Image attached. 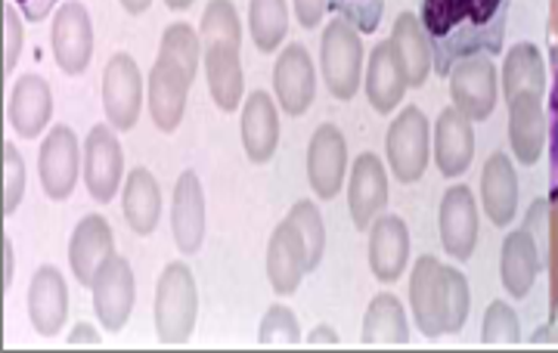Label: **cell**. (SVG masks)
Segmentation results:
<instances>
[{"label":"cell","instance_id":"6da1fadb","mask_svg":"<svg viewBox=\"0 0 558 353\" xmlns=\"http://www.w3.org/2000/svg\"><path fill=\"white\" fill-rule=\"evenodd\" d=\"M512 0H422L418 20L432 40L435 72L450 75L459 59L490 53L497 57L506 38Z\"/></svg>","mask_w":558,"mask_h":353},{"label":"cell","instance_id":"7a4b0ae2","mask_svg":"<svg viewBox=\"0 0 558 353\" xmlns=\"http://www.w3.org/2000/svg\"><path fill=\"white\" fill-rule=\"evenodd\" d=\"M202 40L199 32L186 22H171L161 35L159 57L149 72V87H146V102L153 124L161 134H174L186 112L190 87L199 75Z\"/></svg>","mask_w":558,"mask_h":353},{"label":"cell","instance_id":"3957f363","mask_svg":"<svg viewBox=\"0 0 558 353\" xmlns=\"http://www.w3.org/2000/svg\"><path fill=\"white\" fill-rule=\"evenodd\" d=\"M199 40L208 94L220 112H236L245 94V75L240 57L242 25L233 0H208L202 13Z\"/></svg>","mask_w":558,"mask_h":353},{"label":"cell","instance_id":"277c9868","mask_svg":"<svg viewBox=\"0 0 558 353\" xmlns=\"http://www.w3.org/2000/svg\"><path fill=\"white\" fill-rule=\"evenodd\" d=\"M410 307L418 332L425 338L453 334L465 326L472 292L465 276L444 267L438 257H418L410 276Z\"/></svg>","mask_w":558,"mask_h":353},{"label":"cell","instance_id":"5b68a950","mask_svg":"<svg viewBox=\"0 0 558 353\" xmlns=\"http://www.w3.org/2000/svg\"><path fill=\"white\" fill-rule=\"evenodd\" d=\"M199 289L183 260H171L156 285V338L165 348H180L196 332Z\"/></svg>","mask_w":558,"mask_h":353},{"label":"cell","instance_id":"8992f818","mask_svg":"<svg viewBox=\"0 0 558 353\" xmlns=\"http://www.w3.org/2000/svg\"><path fill=\"white\" fill-rule=\"evenodd\" d=\"M319 69L332 97L341 102L354 99L360 90V75H363V44H360L357 25L344 20L341 13L323 32Z\"/></svg>","mask_w":558,"mask_h":353},{"label":"cell","instance_id":"52a82bcc","mask_svg":"<svg viewBox=\"0 0 558 353\" xmlns=\"http://www.w3.org/2000/svg\"><path fill=\"white\" fill-rule=\"evenodd\" d=\"M428 143H432V131H428V118L422 115V109L410 106L403 109L395 124L388 127L385 137V156H388V168L398 176L400 183H416L418 176L428 168Z\"/></svg>","mask_w":558,"mask_h":353},{"label":"cell","instance_id":"ba28073f","mask_svg":"<svg viewBox=\"0 0 558 353\" xmlns=\"http://www.w3.org/2000/svg\"><path fill=\"white\" fill-rule=\"evenodd\" d=\"M50 44H53V59L62 69V75L78 78L87 72V65L94 59V20L84 3L62 0L57 7V16H53Z\"/></svg>","mask_w":558,"mask_h":353},{"label":"cell","instance_id":"9c48e42d","mask_svg":"<svg viewBox=\"0 0 558 353\" xmlns=\"http://www.w3.org/2000/svg\"><path fill=\"white\" fill-rule=\"evenodd\" d=\"M447 78H450V97L459 112H465L472 121L490 118L497 106V65L490 53L459 59Z\"/></svg>","mask_w":558,"mask_h":353},{"label":"cell","instance_id":"30bf717a","mask_svg":"<svg viewBox=\"0 0 558 353\" xmlns=\"http://www.w3.org/2000/svg\"><path fill=\"white\" fill-rule=\"evenodd\" d=\"M81 165H84V156H81V143L75 137V131L65 127V124H57L47 134V139L40 143L38 156L40 186H44L47 198L65 202L72 196V190L78 183Z\"/></svg>","mask_w":558,"mask_h":353},{"label":"cell","instance_id":"8fae6325","mask_svg":"<svg viewBox=\"0 0 558 353\" xmlns=\"http://www.w3.org/2000/svg\"><path fill=\"white\" fill-rule=\"evenodd\" d=\"M102 109L116 131H131L143 109V75L128 53H116L102 72Z\"/></svg>","mask_w":558,"mask_h":353},{"label":"cell","instance_id":"7c38bea8","mask_svg":"<svg viewBox=\"0 0 558 353\" xmlns=\"http://www.w3.org/2000/svg\"><path fill=\"white\" fill-rule=\"evenodd\" d=\"M124 176V153L116 137V127L109 124H97L87 134V146H84V183L94 202H112Z\"/></svg>","mask_w":558,"mask_h":353},{"label":"cell","instance_id":"4fadbf2b","mask_svg":"<svg viewBox=\"0 0 558 353\" xmlns=\"http://www.w3.org/2000/svg\"><path fill=\"white\" fill-rule=\"evenodd\" d=\"M90 294H94V311H97V319L102 322V329L119 334L128 326V319H131L134 294H137V282H134L131 264L119 255L109 257V264L94 279Z\"/></svg>","mask_w":558,"mask_h":353},{"label":"cell","instance_id":"5bb4252c","mask_svg":"<svg viewBox=\"0 0 558 353\" xmlns=\"http://www.w3.org/2000/svg\"><path fill=\"white\" fill-rule=\"evenodd\" d=\"M348 171V143L336 124H319L307 146V183L317 198H336Z\"/></svg>","mask_w":558,"mask_h":353},{"label":"cell","instance_id":"9a60e30c","mask_svg":"<svg viewBox=\"0 0 558 353\" xmlns=\"http://www.w3.org/2000/svg\"><path fill=\"white\" fill-rule=\"evenodd\" d=\"M274 90L286 115H304L317 94V72L307 47L289 44L274 65Z\"/></svg>","mask_w":558,"mask_h":353},{"label":"cell","instance_id":"2e32d148","mask_svg":"<svg viewBox=\"0 0 558 353\" xmlns=\"http://www.w3.org/2000/svg\"><path fill=\"white\" fill-rule=\"evenodd\" d=\"M109 257H116V235H112L109 220L100 215H87L69 239L72 273L84 289H90L97 273L109 264Z\"/></svg>","mask_w":558,"mask_h":353},{"label":"cell","instance_id":"e0dca14e","mask_svg":"<svg viewBox=\"0 0 558 353\" xmlns=\"http://www.w3.org/2000/svg\"><path fill=\"white\" fill-rule=\"evenodd\" d=\"M440 242L457 260H469L478 242V205L469 186H450L440 202Z\"/></svg>","mask_w":558,"mask_h":353},{"label":"cell","instance_id":"ac0fdd59","mask_svg":"<svg viewBox=\"0 0 558 353\" xmlns=\"http://www.w3.org/2000/svg\"><path fill=\"white\" fill-rule=\"evenodd\" d=\"M69 316V285L57 267L44 264L28 282V319L40 338H57Z\"/></svg>","mask_w":558,"mask_h":353},{"label":"cell","instance_id":"d6986e66","mask_svg":"<svg viewBox=\"0 0 558 353\" xmlns=\"http://www.w3.org/2000/svg\"><path fill=\"white\" fill-rule=\"evenodd\" d=\"M388 202V174L376 153H363L351 168V183H348V208L351 220L360 233L376 223Z\"/></svg>","mask_w":558,"mask_h":353},{"label":"cell","instance_id":"ffe728a7","mask_svg":"<svg viewBox=\"0 0 558 353\" xmlns=\"http://www.w3.org/2000/svg\"><path fill=\"white\" fill-rule=\"evenodd\" d=\"M410 81H407V69L400 59L395 40H381L369 53V65H366V99L369 106L388 115L400 106V99L407 94Z\"/></svg>","mask_w":558,"mask_h":353},{"label":"cell","instance_id":"44dd1931","mask_svg":"<svg viewBox=\"0 0 558 353\" xmlns=\"http://www.w3.org/2000/svg\"><path fill=\"white\" fill-rule=\"evenodd\" d=\"M171 233L183 255H196L205 242V193L196 171H183L171 198Z\"/></svg>","mask_w":558,"mask_h":353},{"label":"cell","instance_id":"7402d4cb","mask_svg":"<svg viewBox=\"0 0 558 353\" xmlns=\"http://www.w3.org/2000/svg\"><path fill=\"white\" fill-rule=\"evenodd\" d=\"M50 115H53L50 84L40 75H22L7 99V118H10L13 131L22 139H35L50 124Z\"/></svg>","mask_w":558,"mask_h":353},{"label":"cell","instance_id":"603a6c76","mask_svg":"<svg viewBox=\"0 0 558 353\" xmlns=\"http://www.w3.org/2000/svg\"><path fill=\"white\" fill-rule=\"evenodd\" d=\"M410 260V230L398 215L376 217L369 227V270L379 282H398Z\"/></svg>","mask_w":558,"mask_h":353},{"label":"cell","instance_id":"cb8c5ba5","mask_svg":"<svg viewBox=\"0 0 558 353\" xmlns=\"http://www.w3.org/2000/svg\"><path fill=\"white\" fill-rule=\"evenodd\" d=\"M242 149L248 161L267 165L277 156L279 146V112L277 102L267 97L264 90L248 94L242 102Z\"/></svg>","mask_w":558,"mask_h":353},{"label":"cell","instance_id":"d4e9b609","mask_svg":"<svg viewBox=\"0 0 558 353\" xmlns=\"http://www.w3.org/2000/svg\"><path fill=\"white\" fill-rule=\"evenodd\" d=\"M475 156V131H472V118L459 112L457 106L444 109L435 124V161H438L440 174L459 176L469 171Z\"/></svg>","mask_w":558,"mask_h":353},{"label":"cell","instance_id":"484cf974","mask_svg":"<svg viewBox=\"0 0 558 353\" xmlns=\"http://www.w3.org/2000/svg\"><path fill=\"white\" fill-rule=\"evenodd\" d=\"M546 112H543V97L537 94H519L509 99V143L512 156L521 165H534L543 156L546 146Z\"/></svg>","mask_w":558,"mask_h":353},{"label":"cell","instance_id":"4316f807","mask_svg":"<svg viewBox=\"0 0 558 353\" xmlns=\"http://www.w3.org/2000/svg\"><path fill=\"white\" fill-rule=\"evenodd\" d=\"M307 273V255L299 233L289 220H282L267 242V279L277 294H292Z\"/></svg>","mask_w":558,"mask_h":353},{"label":"cell","instance_id":"83f0119b","mask_svg":"<svg viewBox=\"0 0 558 353\" xmlns=\"http://www.w3.org/2000/svg\"><path fill=\"white\" fill-rule=\"evenodd\" d=\"M539 273V248L531 227H521L506 235L499 257V279L509 297H527Z\"/></svg>","mask_w":558,"mask_h":353},{"label":"cell","instance_id":"f1b7e54d","mask_svg":"<svg viewBox=\"0 0 558 353\" xmlns=\"http://www.w3.org/2000/svg\"><path fill=\"white\" fill-rule=\"evenodd\" d=\"M481 198L484 211L494 227H509L519 211V174L506 153L487 158L484 174H481Z\"/></svg>","mask_w":558,"mask_h":353},{"label":"cell","instance_id":"f546056e","mask_svg":"<svg viewBox=\"0 0 558 353\" xmlns=\"http://www.w3.org/2000/svg\"><path fill=\"white\" fill-rule=\"evenodd\" d=\"M121 208H124V220L134 233H156L161 220V190L149 168H134L128 174L124 193H121Z\"/></svg>","mask_w":558,"mask_h":353},{"label":"cell","instance_id":"4dcf8cb0","mask_svg":"<svg viewBox=\"0 0 558 353\" xmlns=\"http://www.w3.org/2000/svg\"><path fill=\"white\" fill-rule=\"evenodd\" d=\"M391 40L398 47L403 69H407V81L410 87H422L432 69H435V57H432V40L422 28V20L413 13H400L395 28H391Z\"/></svg>","mask_w":558,"mask_h":353},{"label":"cell","instance_id":"1f68e13d","mask_svg":"<svg viewBox=\"0 0 558 353\" xmlns=\"http://www.w3.org/2000/svg\"><path fill=\"white\" fill-rule=\"evenodd\" d=\"M502 94L506 102L519 94H546V65L534 44H515L502 65Z\"/></svg>","mask_w":558,"mask_h":353},{"label":"cell","instance_id":"d6a6232c","mask_svg":"<svg viewBox=\"0 0 558 353\" xmlns=\"http://www.w3.org/2000/svg\"><path fill=\"white\" fill-rule=\"evenodd\" d=\"M407 311L395 294H376L363 316V344H407Z\"/></svg>","mask_w":558,"mask_h":353},{"label":"cell","instance_id":"836d02e7","mask_svg":"<svg viewBox=\"0 0 558 353\" xmlns=\"http://www.w3.org/2000/svg\"><path fill=\"white\" fill-rule=\"evenodd\" d=\"M289 7L286 0H252L248 3V32L260 53H274L286 40Z\"/></svg>","mask_w":558,"mask_h":353},{"label":"cell","instance_id":"e575fe53","mask_svg":"<svg viewBox=\"0 0 558 353\" xmlns=\"http://www.w3.org/2000/svg\"><path fill=\"white\" fill-rule=\"evenodd\" d=\"M292 223V230L299 233L301 245H304V255H307V270L314 273L323 260V248H326V230H323V215L314 202H295L292 211L286 217Z\"/></svg>","mask_w":558,"mask_h":353},{"label":"cell","instance_id":"d590c367","mask_svg":"<svg viewBox=\"0 0 558 353\" xmlns=\"http://www.w3.org/2000/svg\"><path fill=\"white\" fill-rule=\"evenodd\" d=\"M481 341L490 344V348H502V344H519L521 341V326L515 311L502 301H494L487 307L484 316V326H481Z\"/></svg>","mask_w":558,"mask_h":353},{"label":"cell","instance_id":"8d00e7d4","mask_svg":"<svg viewBox=\"0 0 558 353\" xmlns=\"http://www.w3.org/2000/svg\"><path fill=\"white\" fill-rule=\"evenodd\" d=\"M258 341L267 344V348H279V344H299L301 341V329L295 314L282 304H274L264 319H260L258 329Z\"/></svg>","mask_w":558,"mask_h":353},{"label":"cell","instance_id":"74e56055","mask_svg":"<svg viewBox=\"0 0 558 353\" xmlns=\"http://www.w3.org/2000/svg\"><path fill=\"white\" fill-rule=\"evenodd\" d=\"M25 196V161L20 149L7 139L3 143V217L16 215Z\"/></svg>","mask_w":558,"mask_h":353},{"label":"cell","instance_id":"f35d334b","mask_svg":"<svg viewBox=\"0 0 558 353\" xmlns=\"http://www.w3.org/2000/svg\"><path fill=\"white\" fill-rule=\"evenodd\" d=\"M332 10H339L344 20L360 28V35H373L379 28L385 0H332Z\"/></svg>","mask_w":558,"mask_h":353},{"label":"cell","instance_id":"ab89813d","mask_svg":"<svg viewBox=\"0 0 558 353\" xmlns=\"http://www.w3.org/2000/svg\"><path fill=\"white\" fill-rule=\"evenodd\" d=\"M22 38H25L22 20L16 16V10L7 3L3 7V75H13V69H16L22 53Z\"/></svg>","mask_w":558,"mask_h":353},{"label":"cell","instance_id":"60d3db41","mask_svg":"<svg viewBox=\"0 0 558 353\" xmlns=\"http://www.w3.org/2000/svg\"><path fill=\"white\" fill-rule=\"evenodd\" d=\"M332 10V0H295V16L304 28H317Z\"/></svg>","mask_w":558,"mask_h":353},{"label":"cell","instance_id":"b9f144b4","mask_svg":"<svg viewBox=\"0 0 558 353\" xmlns=\"http://www.w3.org/2000/svg\"><path fill=\"white\" fill-rule=\"evenodd\" d=\"M16 7L25 13V20L38 22L44 20L53 7H57V0H16Z\"/></svg>","mask_w":558,"mask_h":353},{"label":"cell","instance_id":"7bdbcfd3","mask_svg":"<svg viewBox=\"0 0 558 353\" xmlns=\"http://www.w3.org/2000/svg\"><path fill=\"white\" fill-rule=\"evenodd\" d=\"M65 341H69V344H94V348H97V344L102 341V334L97 332L94 326H87V322H78V326H75V329L69 332V338H65Z\"/></svg>","mask_w":558,"mask_h":353},{"label":"cell","instance_id":"ee69618b","mask_svg":"<svg viewBox=\"0 0 558 353\" xmlns=\"http://www.w3.org/2000/svg\"><path fill=\"white\" fill-rule=\"evenodd\" d=\"M13 242H10V235H3V292H10V285H13Z\"/></svg>","mask_w":558,"mask_h":353},{"label":"cell","instance_id":"f6af8a7d","mask_svg":"<svg viewBox=\"0 0 558 353\" xmlns=\"http://www.w3.org/2000/svg\"><path fill=\"white\" fill-rule=\"evenodd\" d=\"M311 344H339V332L329 329V326H317V329L311 332Z\"/></svg>","mask_w":558,"mask_h":353},{"label":"cell","instance_id":"bcb514c9","mask_svg":"<svg viewBox=\"0 0 558 353\" xmlns=\"http://www.w3.org/2000/svg\"><path fill=\"white\" fill-rule=\"evenodd\" d=\"M119 3L128 10V13H134V16L146 13V10L153 7V0H119Z\"/></svg>","mask_w":558,"mask_h":353},{"label":"cell","instance_id":"7dc6e473","mask_svg":"<svg viewBox=\"0 0 558 353\" xmlns=\"http://www.w3.org/2000/svg\"><path fill=\"white\" fill-rule=\"evenodd\" d=\"M165 3H168L171 10H190V7H193V0H165Z\"/></svg>","mask_w":558,"mask_h":353}]
</instances>
